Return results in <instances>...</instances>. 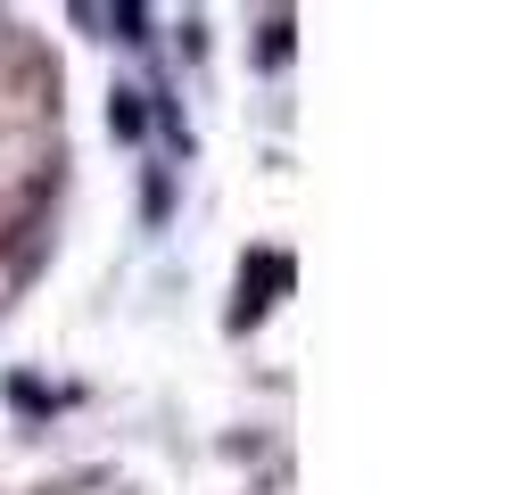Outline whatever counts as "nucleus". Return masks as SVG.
<instances>
[{"label":"nucleus","mask_w":512,"mask_h":495,"mask_svg":"<svg viewBox=\"0 0 512 495\" xmlns=\"http://www.w3.org/2000/svg\"><path fill=\"white\" fill-rule=\"evenodd\" d=\"M281 281H290V256H256V273H240V306H232V330H248L256 314H265Z\"/></svg>","instance_id":"nucleus-1"},{"label":"nucleus","mask_w":512,"mask_h":495,"mask_svg":"<svg viewBox=\"0 0 512 495\" xmlns=\"http://www.w3.org/2000/svg\"><path fill=\"white\" fill-rule=\"evenodd\" d=\"M141 124H149L141 91H116V99H108V132H116V141H141Z\"/></svg>","instance_id":"nucleus-2"},{"label":"nucleus","mask_w":512,"mask_h":495,"mask_svg":"<svg viewBox=\"0 0 512 495\" xmlns=\"http://www.w3.org/2000/svg\"><path fill=\"white\" fill-rule=\"evenodd\" d=\"M116 33L124 42H149V9H116Z\"/></svg>","instance_id":"nucleus-3"}]
</instances>
